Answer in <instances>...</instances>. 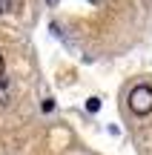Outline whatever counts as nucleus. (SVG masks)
Returning a JSON list of instances; mask_svg holds the SVG:
<instances>
[{
	"instance_id": "nucleus-1",
	"label": "nucleus",
	"mask_w": 152,
	"mask_h": 155,
	"mask_svg": "<svg viewBox=\"0 0 152 155\" xmlns=\"http://www.w3.org/2000/svg\"><path fill=\"white\" fill-rule=\"evenodd\" d=\"M129 109L135 112V115H149L152 112V86L141 83V86L132 89L129 92Z\"/></svg>"
},
{
	"instance_id": "nucleus-2",
	"label": "nucleus",
	"mask_w": 152,
	"mask_h": 155,
	"mask_svg": "<svg viewBox=\"0 0 152 155\" xmlns=\"http://www.w3.org/2000/svg\"><path fill=\"white\" fill-rule=\"evenodd\" d=\"M86 109H89V112H98V109H101V101H98V98H89V101H86Z\"/></svg>"
},
{
	"instance_id": "nucleus-4",
	"label": "nucleus",
	"mask_w": 152,
	"mask_h": 155,
	"mask_svg": "<svg viewBox=\"0 0 152 155\" xmlns=\"http://www.w3.org/2000/svg\"><path fill=\"white\" fill-rule=\"evenodd\" d=\"M0 78H3V55H0Z\"/></svg>"
},
{
	"instance_id": "nucleus-3",
	"label": "nucleus",
	"mask_w": 152,
	"mask_h": 155,
	"mask_svg": "<svg viewBox=\"0 0 152 155\" xmlns=\"http://www.w3.org/2000/svg\"><path fill=\"white\" fill-rule=\"evenodd\" d=\"M9 9H11V0H0V15H6Z\"/></svg>"
}]
</instances>
